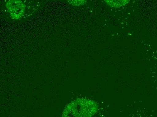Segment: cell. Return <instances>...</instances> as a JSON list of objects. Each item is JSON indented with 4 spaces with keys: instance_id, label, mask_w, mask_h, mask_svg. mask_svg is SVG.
Returning a JSON list of instances; mask_svg holds the SVG:
<instances>
[{
    "instance_id": "obj_1",
    "label": "cell",
    "mask_w": 157,
    "mask_h": 117,
    "mask_svg": "<svg viewBox=\"0 0 157 117\" xmlns=\"http://www.w3.org/2000/svg\"><path fill=\"white\" fill-rule=\"evenodd\" d=\"M98 110L94 101L85 98L72 101L65 107L62 117H92Z\"/></svg>"
},
{
    "instance_id": "obj_3",
    "label": "cell",
    "mask_w": 157,
    "mask_h": 117,
    "mask_svg": "<svg viewBox=\"0 0 157 117\" xmlns=\"http://www.w3.org/2000/svg\"><path fill=\"white\" fill-rule=\"evenodd\" d=\"M109 6L112 7H119L127 4L129 1H105Z\"/></svg>"
},
{
    "instance_id": "obj_4",
    "label": "cell",
    "mask_w": 157,
    "mask_h": 117,
    "mask_svg": "<svg viewBox=\"0 0 157 117\" xmlns=\"http://www.w3.org/2000/svg\"><path fill=\"white\" fill-rule=\"evenodd\" d=\"M69 2L71 4L73 5H80L84 4L85 3H86V1H78L77 2H76L75 1H69Z\"/></svg>"
},
{
    "instance_id": "obj_2",
    "label": "cell",
    "mask_w": 157,
    "mask_h": 117,
    "mask_svg": "<svg viewBox=\"0 0 157 117\" xmlns=\"http://www.w3.org/2000/svg\"><path fill=\"white\" fill-rule=\"evenodd\" d=\"M6 7L11 18L14 20H19L23 16L26 5L23 1H9L6 3Z\"/></svg>"
}]
</instances>
